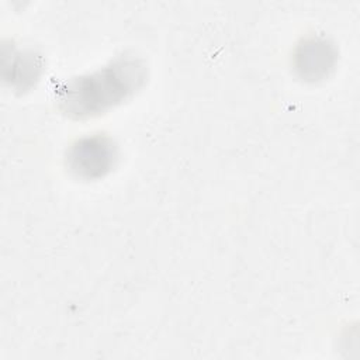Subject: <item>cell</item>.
<instances>
[{"label":"cell","mask_w":360,"mask_h":360,"mask_svg":"<svg viewBox=\"0 0 360 360\" xmlns=\"http://www.w3.org/2000/svg\"><path fill=\"white\" fill-rule=\"evenodd\" d=\"M141 80L135 62H122L103 72L80 79L68 89V108L76 114H91L124 98Z\"/></svg>","instance_id":"obj_1"},{"label":"cell","mask_w":360,"mask_h":360,"mask_svg":"<svg viewBox=\"0 0 360 360\" xmlns=\"http://www.w3.org/2000/svg\"><path fill=\"white\" fill-rule=\"evenodd\" d=\"M115 162V148L104 136H90L77 141L68 155L72 172L84 179L104 176Z\"/></svg>","instance_id":"obj_2"},{"label":"cell","mask_w":360,"mask_h":360,"mask_svg":"<svg viewBox=\"0 0 360 360\" xmlns=\"http://www.w3.org/2000/svg\"><path fill=\"white\" fill-rule=\"evenodd\" d=\"M297 56V69L304 77L319 79L333 66V52L326 42L307 41L300 46Z\"/></svg>","instance_id":"obj_3"}]
</instances>
